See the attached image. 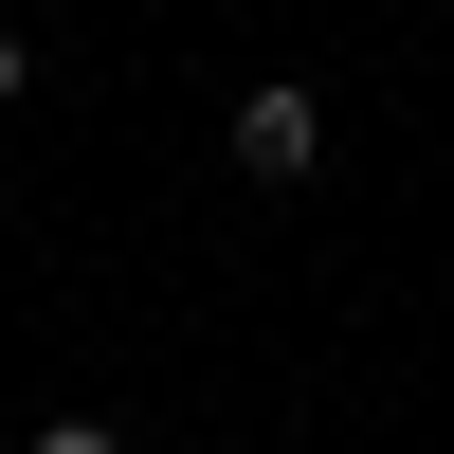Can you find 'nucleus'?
<instances>
[{
  "instance_id": "obj_3",
  "label": "nucleus",
  "mask_w": 454,
  "mask_h": 454,
  "mask_svg": "<svg viewBox=\"0 0 454 454\" xmlns=\"http://www.w3.org/2000/svg\"><path fill=\"white\" fill-rule=\"evenodd\" d=\"M0 109H19V36H0Z\"/></svg>"
},
{
  "instance_id": "obj_1",
  "label": "nucleus",
  "mask_w": 454,
  "mask_h": 454,
  "mask_svg": "<svg viewBox=\"0 0 454 454\" xmlns=\"http://www.w3.org/2000/svg\"><path fill=\"white\" fill-rule=\"evenodd\" d=\"M237 164H254V182H309V164H327V109L291 91V73H273V91H237Z\"/></svg>"
},
{
  "instance_id": "obj_2",
  "label": "nucleus",
  "mask_w": 454,
  "mask_h": 454,
  "mask_svg": "<svg viewBox=\"0 0 454 454\" xmlns=\"http://www.w3.org/2000/svg\"><path fill=\"white\" fill-rule=\"evenodd\" d=\"M36 454H128V436H109V419H55V436H36Z\"/></svg>"
}]
</instances>
